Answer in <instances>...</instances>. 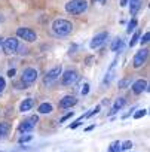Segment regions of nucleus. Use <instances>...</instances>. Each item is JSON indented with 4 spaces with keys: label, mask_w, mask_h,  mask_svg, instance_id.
I'll return each mask as SVG.
<instances>
[{
    "label": "nucleus",
    "mask_w": 150,
    "mask_h": 152,
    "mask_svg": "<svg viewBox=\"0 0 150 152\" xmlns=\"http://www.w3.org/2000/svg\"><path fill=\"white\" fill-rule=\"evenodd\" d=\"M88 8V2L86 0H70L65 5V11L71 15H79L83 14Z\"/></svg>",
    "instance_id": "nucleus-1"
},
{
    "label": "nucleus",
    "mask_w": 150,
    "mask_h": 152,
    "mask_svg": "<svg viewBox=\"0 0 150 152\" xmlns=\"http://www.w3.org/2000/svg\"><path fill=\"white\" fill-rule=\"evenodd\" d=\"M52 28H54L55 34H58V36H67V34L71 33L73 26L67 20H55L52 23Z\"/></svg>",
    "instance_id": "nucleus-2"
},
{
    "label": "nucleus",
    "mask_w": 150,
    "mask_h": 152,
    "mask_svg": "<svg viewBox=\"0 0 150 152\" xmlns=\"http://www.w3.org/2000/svg\"><path fill=\"white\" fill-rule=\"evenodd\" d=\"M78 81H79V75H78L76 70H67V72H64L62 78H61L62 85H73V84H76Z\"/></svg>",
    "instance_id": "nucleus-3"
},
{
    "label": "nucleus",
    "mask_w": 150,
    "mask_h": 152,
    "mask_svg": "<svg viewBox=\"0 0 150 152\" xmlns=\"http://www.w3.org/2000/svg\"><path fill=\"white\" fill-rule=\"evenodd\" d=\"M2 46H3V51L6 54H15L18 51V40L15 37H8L3 40Z\"/></svg>",
    "instance_id": "nucleus-4"
},
{
    "label": "nucleus",
    "mask_w": 150,
    "mask_h": 152,
    "mask_svg": "<svg viewBox=\"0 0 150 152\" xmlns=\"http://www.w3.org/2000/svg\"><path fill=\"white\" fill-rule=\"evenodd\" d=\"M17 36L21 37V39H24V40H27V42H34L36 37H37L36 33L31 28H25V27H20L17 30Z\"/></svg>",
    "instance_id": "nucleus-5"
},
{
    "label": "nucleus",
    "mask_w": 150,
    "mask_h": 152,
    "mask_svg": "<svg viewBox=\"0 0 150 152\" xmlns=\"http://www.w3.org/2000/svg\"><path fill=\"white\" fill-rule=\"evenodd\" d=\"M37 121H39V118H37V116H31V118L25 119L24 122H21V125H20V128H18V130H20L21 133H28V131H31V130L36 127Z\"/></svg>",
    "instance_id": "nucleus-6"
},
{
    "label": "nucleus",
    "mask_w": 150,
    "mask_h": 152,
    "mask_svg": "<svg viewBox=\"0 0 150 152\" xmlns=\"http://www.w3.org/2000/svg\"><path fill=\"white\" fill-rule=\"evenodd\" d=\"M147 55H149V51H147V49H141V51H138V52L134 55V61H132L134 67H135V69L141 67V66L146 63V60H147Z\"/></svg>",
    "instance_id": "nucleus-7"
},
{
    "label": "nucleus",
    "mask_w": 150,
    "mask_h": 152,
    "mask_svg": "<svg viewBox=\"0 0 150 152\" xmlns=\"http://www.w3.org/2000/svg\"><path fill=\"white\" fill-rule=\"evenodd\" d=\"M37 79V70L36 69H25L22 72V82L24 84H33Z\"/></svg>",
    "instance_id": "nucleus-8"
},
{
    "label": "nucleus",
    "mask_w": 150,
    "mask_h": 152,
    "mask_svg": "<svg viewBox=\"0 0 150 152\" xmlns=\"http://www.w3.org/2000/svg\"><path fill=\"white\" fill-rule=\"evenodd\" d=\"M107 37H109V33H107V31H101V33H98V34H95V36H94V39L91 40L89 46H91L92 49H95V48L101 46V45L107 40Z\"/></svg>",
    "instance_id": "nucleus-9"
},
{
    "label": "nucleus",
    "mask_w": 150,
    "mask_h": 152,
    "mask_svg": "<svg viewBox=\"0 0 150 152\" xmlns=\"http://www.w3.org/2000/svg\"><path fill=\"white\" fill-rule=\"evenodd\" d=\"M61 73H62V67H61V66H57V67L51 69V70L46 73V82H48V81H54V79L59 78Z\"/></svg>",
    "instance_id": "nucleus-10"
},
{
    "label": "nucleus",
    "mask_w": 150,
    "mask_h": 152,
    "mask_svg": "<svg viewBox=\"0 0 150 152\" xmlns=\"http://www.w3.org/2000/svg\"><path fill=\"white\" fill-rule=\"evenodd\" d=\"M76 103H78V100L74 99L73 96H65L62 100H59V107L61 109H68V107L74 106Z\"/></svg>",
    "instance_id": "nucleus-11"
},
{
    "label": "nucleus",
    "mask_w": 150,
    "mask_h": 152,
    "mask_svg": "<svg viewBox=\"0 0 150 152\" xmlns=\"http://www.w3.org/2000/svg\"><path fill=\"white\" fill-rule=\"evenodd\" d=\"M146 88H147V81L144 79H138L132 84V91L135 94H141L143 91H146Z\"/></svg>",
    "instance_id": "nucleus-12"
},
{
    "label": "nucleus",
    "mask_w": 150,
    "mask_h": 152,
    "mask_svg": "<svg viewBox=\"0 0 150 152\" xmlns=\"http://www.w3.org/2000/svg\"><path fill=\"white\" fill-rule=\"evenodd\" d=\"M141 8V0H131V3H129V12L131 15L134 17Z\"/></svg>",
    "instance_id": "nucleus-13"
},
{
    "label": "nucleus",
    "mask_w": 150,
    "mask_h": 152,
    "mask_svg": "<svg viewBox=\"0 0 150 152\" xmlns=\"http://www.w3.org/2000/svg\"><path fill=\"white\" fill-rule=\"evenodd\" d=\"M33 104H34V102H33L31 99H25V100L21 103L20 110H21V112H27V110H30V109L33 107Z\"/></svg>",
    "instance_id": "nucleus-14"
},
{
    "label": "nucleus",
    "mask_w": 150,
    "mask_h": 152,
    "mask_svg": "<svg viewBox=\"0 0 150 152\" xmlns=\"http://www.w3.org/2000/svg\"><path fill=\"white\" fill-rule=\"evenodd\" d=\"M9 130H11V125L8 122H0V139H3L5 136H8Z\"/></svg>",
    "instance_id": "nucleus-15"
},
{
    "label": "nucleus",
    "mask_w": 150,
    "mask_h": 152,
    "mask_svg": "<svg viewBox=\"0 0 150 152\" xmlns=\"http://www.w3.org/2000/svg\"><path fill=\"white\" fill-rule=\"evenodd\" d=\"M123 106H125V99H119V100L114 103V106H113V109H112V112H110V113H112V115L117 113V110H119V109H122Z\"/></svg>",
    "instance_id": "nucleus-16"
},
{
    "label": "nucleus",
    "mask_w": 150,
    "mask_h": 152,
    "mask_svg": "<svg viewBox=\"0 0 150 152\" xmlns=\"http://www.w3.org/2000/svg\"><path fill=\"white\" fill-rule=\"evenodd\" d=\"M39 112L40 113H51L52 112V104L51 103H42L40 106H39Z\"/></svg>",
    "instance_id": "nucleus-17"
},
{
    "label": "nucleus",
    "mask_w": 150,
    "mask_h": 152,
    "mask_svg": "<svg viewBox=\"0 0 150 152\" xmlns=\"http://www.w3.org/2000/svg\"><path fill=\"white\" fill-rule=\"evenodd\" d=\"M109 152H120V142L119 140H114L110 143V148H109Z\"/></svg>",
    "instance_id": "nucleus-18"
},
{
    "label": "nucleus",
    "mask_w": 150,
    "mask_h": 152,
    "mask_svg": "<svg viewBox=\"0 0 150 152\" xmlns=\"http://www.w3.org/2000/svg\"><path fill=\"white\" fill-rule=\"evenodd\" d=\"M123 46V42H122V39H116V40H113V43H112V51H117V49H120Z\"/></svg>",
    "instance_id": "nucleus-19"
},
{
    "label": "nucleus",
    "mask_w": 150,
    "mask_h": 152,
    "mask_svg": "<svg viewBox=\"0 0 150 152\" xmlns=\"http://www.w3.org/2000/svg\"><path fill=\"white\" fill-rule=\"evenodd\" d=\"M132 148V142L131 140H125L123 143H120V151H129Z\"/></svg>",
    "instance_id": "nucleus-20"
},
{
    "label": "nucleus",
    "mask_w": 150,
    "mask_h": 152,
    "mask_svg": "<svg viewBox=\"0 0 150 152\" xmlns=\"http://www.w3.org/2000/svg\"><path fill=\"white\" fill-rule=\"evenodd\" d=\"M135 27H137V21L132 20V21L128 24V30H126V31H128V33H132V31H135Z\"/></svg>",
    "instance_id": "nucleus-21"
},
{
    "label": "nucleus",
    "mask_w": 150,
    "mask_h": 152,
    "mask_svg": "<svg viewBox=\"0 0 150 152\" xmlns=\"http://www.w3.org/2000/svg\"><path fill=\"white\" fill-rule=\"evenodd\" d=\"M146 113H147L146 109H140V110H137V113H134V118H135V119H140V118H143Z\"/></svg>",
    "instance_id": "nucleus-22"
},
{
    "label": "nucleus",
    "mask_w": 150,
    "mask_h": 152,
    "mask_svg": "<svg viewBox=\"0 0 150 152\" xmlns=\"http://www.w3.org/2000/svg\"><path fill=\"white\" fill-rule=\"evenodd\" d=\"M100 109H101V106H97V107H95V109H92V110H91L89 113H86L85 116H82V119H83V118H89V116H92V115L98 113V112H100Z\"/></svg>",
    "instance_id": "nucleus-23"
},
{
    "label": "nucleus",
    "mask_w": 150,
    "mask_h": 152,
    "mask_svg": "<svg viewBox=\"0 0 150 152\" xmlns=\"http://www.w3.org/2000/svg\"><path fill=\"white\" fill-rule=\"evenodd\" d=\"M138 39H140V33H134V36H132V39H131V42H129V46H134V45L138 42Z\"/></svg>",
    "instance_id": "nucleus-24"
},
{
    "label": "nucleus",
    "mask_w": 150,
    "mask_h": 152,
    "mask_svg": "<svg viewBox=\"0 0 150 152\" xmlns=\"http://www.w3.org/2000/svg\"><path fill=\"white\" fill-rule=\"evenodd\" d=\"M33 139V136H30V134H25V136H22V137H20V143H24V142H28V140H31Z\"/></svg>",
    "instance_id": "nucleus-25"
},
{
    "label": "nucleus",
    "mask_w": 150,
    "mask_h": 152,
    "mask_svg": "<svg viewBox=\"0 0 150 152\" xmlns=\"http://www.w3.org/2000/svg\"><path fill=\"white\" fill-rule=\"evenodd\" d=\"M80 93H82V96H86V94H88V93H89V84H85V85H83V88H82V91H80Z\"/></svg>",
    "instance_id": "nucleus-26"
},
{
    "label": "nucleus",
    "mask_w": 150,
    "mask_h": 152,
    "mask_svg": "<svg viewBox=\"0 0 150 152\" xmlns=\"http://www.w3.org/2000/svg\"><path fill=\"white\" fill-rule=\"evenodd\" d=\"M149 37H150V34H149V33H144V36L141 37L140 42H141V43H147V42H149Z\"/></svg>",
    "instance_id": "nucleus-27"
},
{
    "label": "nucleus",
    "mask_w": 150,
    "mask_h": 152,
    "mask_svg": "<svg viewBox=\"0 0 150 152\" xmlns=\"http://www.w3.org/2000/svg\"><path fill=\"white\" fill-rule=\"evenodd\" d=\"M5 87H6V84H5V79H3V78H0V93H2V91L5 90Z\"/></svg>",
    "instance_id": "nucleus-28"
},
{
    "label": "nucleus",
    "mask_w": 150,
    "mask_h": 152,
    "mask_svg": "<svg viewBox=\"0 0 150 152\" xmlns=\"http://www.w3.org/2000/svg\"><path fill=\"white\" fill-rule=\"evenodd\" d=\"M128 84H129V81L123 79V81H120V82H119V87H120V88H125V87H126Z\"/></svg>",
    "instance_id": "nucleus-29"
},
{
    "label": "nucleus",
    "mask_w": 150,
    "mask_h": 152,
    "mask_svg": "<svg viewBox=\"0 0 150 152\" xmlns=\"http://www.w3.org/2000/svg\"><path fill=\"white\" fill-rule=\"evenodd\" d=\"M70 116H73V112H70V113H67L65 116H62V118L59 119V122H64V121H67V119H68Z\"/></svg>",
    "instance_id": "nucleus-30"
},
{
    "label": "nucleus",
    "mask_w": 150,
    "mask_h": 152,
    "mask_svg": "<svg viewBox=\"0 0 150 152\" xmlns=\"http://www.w3.org/2000/svg\"><path fill=\"white\" fill-rule=\"evenodd\" d=\"M80 121H82V118H80L79 121H76L74 124H71V125H70V128H76V127H79V125H80Z\"/></svg>",
    "instance_id": "nucleus-31"
},
{
    "label": "nucleus",
    "mask_w": 150,
    "mask_h": 152,
    "mask_svg": "<svg viewBox=\"0 0 150 152\" xmlns=\"http://www.w3.org/2000/svg\"><path fill=\"white\" fill-rule=\"evenodd\" d=\"M14 75H15V69H11V70L8 72V76H11V78H12Z\"/></svg>",
    "instance_id": "nucleus-32"
},
{
    "label": "nucleus",
    "mask_w": 150,
    "mask_h": 152,
    "mask_svg": "<svg viewBox=\"0 0 150 152\" xmlns=\"http://www.w3.org/2000/svg\"><path fill=\"white\" fill-rule=\"evenodd\" d=\"M129 0H120V6H126Z\"/></svg>",
    "instance_id": "nucleus-33"
},
{
    "label": "nucleus",
    "mask_w": 150,
    "mask_h": 152,
    "mask_svg": "<svg viewBox=\"0 0 150 152\" xmlns=\"http://www.w3.org/2000/svg\"><path fill=\"white\" fill-rule=\"evenodd\" d=\"M2 43H3V39H2V37H0V45H2Z\"/></svg>",
    "instance_id": "nucleus-34"
},
{
    "label": "nucleus",
    "mask_w": 150,
    "mask_h": 152,
    "mask_svg": "<svg viewBox=\"0 0 150 152\" xmlns=\"http://www.w3.org/2000/svg\"><path fill=\"white\" fill-rule=\"evenodd\" d=\"M3 21V18H2V15H0V23H2Z\"/></svg>",
    "instance_id": "nucleus-35"
}]
</instances>
